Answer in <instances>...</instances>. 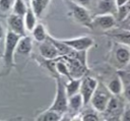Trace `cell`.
I'll list each match as a JSON object with an SVG mask.
<instances>
[{"label": "cell", "instance_id": "ffe728a7", "mask_svg": "<svg viewBox=\"0 0 130 121\" xmlns=\"http://www.w3.org/2000/svg\"><path fill=\"white\" fill-rule=\"evenodd\" d=\"M81 79L82 78H71L65 82V87H66V92H67L68 97H71V96L79 93Z\"/></svg>", "mask_w": 130, "mask_h": 121}, {"label": "cell", "instance_id": "4dcf8cb0", "mask_svg": "<svg viewBox=\"0 0 130 121\" xmlns=\"http://www.w3.org/2000/svg\"><path fill=\"white\" fill-rule=\"evenodd\" d=\"M130 0H115V4H116V7H121L123 5H126L127 3H129Z\"/></svg>", "mask_w": 130, "mask_h": 121}, {"label": "cell", "instance_id": "8992f818", "mask_svg": "<svg viewBox=\"0 0 130 121\" xmlns=\"http://www.w3.org/2000/svg\"><path fill=\"white\" fill-rule=\"evenodd\" d=\"M98 86H99V82H98V80L95 78H93L91 76L82 77L79 94L83 98L84 105H87L88 103H90V100H91L94 92L96 90Z\"/></svg>", "mask_w": 130, "mask_h": 121}, {"label": "cell", "instance_id": "d4e9b609", "mask_svg": "<svg viewBox=\"0 0 130 121\" xmlns=\"http://www.w3.org/2000/svg\"><path fill=\"white\" fill-rule=\"evenodd\" d=\"M13 4L14 0H0V12L7 13L10 10L12 11Z\"/></svg>", "mask_w": 130, "mask_h": 121}, {"label": "cell", "instance_id": "9c48e42d", "mask_svg": "<svg viewBox=\"0 0 130 121\" xmlns=\"http://www.w3.org/2000/svg\"><path fill=\"white\" fill-rule=\"evenodd\" d=\"M116 24V18L112 13H100L92 18V26H96L103 31L111 29Z\"/></svg>", "mask_w": 130, "mask_h": 121}, {"label": "cell", "instance_id": "7c38bea8", "mask_svg": "<svg viewBox=\"0 0 130 121\" xmlns=\"http://www.w3.org/2000/svg\"><path fill=\"white\" fill-rule=\"evenodd\" d=\"M32 50V39L28 36H23L20 38L15 52V58L16 56H27L30 54Z\"/></svg>", "mask_w": 130, "mask_h": 121}, {"label": "cell", "instance_id": "1f68e13d", "mask_svg": "<svg viewBox=\"0 0 130 121\" xmlns=\"http://www.w3.org/2000/svg\"><path fill=\"white\" fill-rule=\"evenodd\" d=\"M105 121H121V115H114V116H109Z\"/></svg>", "mask_w": 130, "mask_h": 121}, {"label": "cell", "instance_id": "4fadbf2b", "mask_svg": "<svg viewBox=\"0 0 130 121\" xmlns=\"http://www.w3.org/2000/svg\"><path fill=\"white\" fill-rule=\"evenodd\" d=\"M63 117H64L63 114L49 108L46 111L42 112L37 117V121H61Z\"/></svg>", "mask_w": 130, "mask_h": 121}, {"label": "cell", "instance_id": "5b68a950", "mask_svg": "<svg viewBox=\"0 0 130 121\" xmlns=\"http://www.w3.org/2000/svg\"><path fill=\"white\" fill-rule=\"evenodd\" d=\"M113 58L119 69H125L130 63V45L117 42L113 50Z\"/></svg>", "mask_w": 130, "mask_h": 121}, {"label": "cell", "instance_id": "52a82bcc", "mask_svg": "<svg viewBox=\"0 0 130 121\" xmlns=\"http://www.w3.org/2000/svg\"><path fill=\"white\" fill-rule=\"evenodd\" d=\"M62 41L74 51H87L94 45L93 39L88 36H81V37L66 39Z\"/></svg>", "mask_w": 130, "mask_h": 121}, {"label": "cell", "instance_id": "9a60e30c", "mask_svg": "<svg viewBox=\"0 0 130 121\" xmlns=\"http://www.w3.org/2000/svg\"><path fill=\"white\" fill-rule=\"evenodd\" d=\"M68 106H69V110L74 112L75 114H77L81 108L84 105V101H83V98L82 96L78 93L76 95H73L71 97H69V100H68Z\"/></svg>", "mask_w": 130, "mask_h": 121}, {"label": "cell", "instance_id": "ba28073f", "mask_svg": "<svg viewBox=\"0 0 130 121\" xmlns=\"http://www.w3.org/2000/svg\"><path fill=\"white\" fill-rule=\"evenodd\" d=\"M68 65L71 78H82L87 70V65L83 64L76 58L69 57V56H61Z\"/></svg>", "mask_w": 130, "mask_h": 121}, {"label": "cell", "instance_id": "e0dca14e", "mask_svg": "<svg viewBox=\"0 0 130 121\" xmlns=\"http://www.w3.org/2000/svg\"><path fill=\"white\" fill-rule=\"evenodd\" d=\"M31 36L32 39L38 42V43H43L45 41H47L49 34L46 31V27L43 23H37V25L35 26V28L31 31Z\"/></svg>", "mask_w": 130, "mask_h": 121}, {"label": "cell", "instance_id": "484cf974", "mask_svg": "<svg viewBox=\"0 0 130 121\" xmlns=\"http://www.w3.org/2000/svg\"><path fill=\"white\" fill-rule=\"evenodd\" d=\"M82 118H83V121H101L99 115L93 112H87L82 114Z\"/></svg>", "mask_w": 130, "mask_h": 121}, {"label": "cell", "instance_id": "7a4b0ae2", "mask_svg": "<svg viewBox=\"0 0 130 121\" xmlns=\"http://www.w3.org/2000/svg\"><path fill=\"white\" fill-rule=\"evenodd\" d=\"M21 36L11 32L6 31L5 38H4V49H3V61L5 65L12 66L15 62V52L17 44L20 40Z\"/></svg>", "mask_w": 130, "mask_h": 121}, {"label": "cell", "instance_id": "d6986e66", "mask_svg": "<svg viewBox=\"0 0 130 121\" xmlns=\"http://www.w3.org/2000/svg\"><path fill=\"white\" fill-rule=\"evenodd\" d=\"M109 36L111 38L115 39L116 42H118V43L130 45V31H128V29H121V31L112 32L109 34Z\"/></svg>", "mask_w": 130, "mask_h": 121}, {"label": "cell", "instance_id": "f546056e", "mask_svg": "<svg viewBox=\"0 0 130 121\" xmlns=\"http://www.w3.org/2000/svg\"><path fill=\"white\" fill-rule=\"evenodd\" d=\"M69 121H83V118H82V115L77 113V114H74L70 119Z\"/></svg>", "mask_w": 130, "mask_h": 121}, {"label": "cell", "instance_id": "f1b7e54d", "mask_svg": "<svg viewBox=\"0 0 130 121\" xmlns=\"http://www.w3.org/2000/svg\"><path fill=\"white\" fill-rule=\"evenodd\" d=\"M124 96H125V98L127 99V101L130 103V83L129 84H127L125 87H124Z\"/></svg>", "mask_w": 130, "mask_h": 121}, {"label": "cell", "instance_id": "cb8c5ba5", "mask_svg": "<svg viewBox=\"0 0 130 121\" xmlns=\"http://www.w3.org/2000/svg\"><path fill=\"white\" fill-rule=\"evenodd\" d=\"M117 13H118V19L119 20H124L128 17L130 14V2L127 3L126 5H123L121 7L117 8Z\"/></svg>", "mask_w": 130, "mask_h": 121}, {"label": "cell", "instance_id": "2e32d148", "mask_svg": "<svg viewBox=\"0 0 130 121\" xmlns=\"http://www.w3.org/2000/svg\"><path fill=\"white\" fill-rule=\"evenodd\" d=\"M37 18L38 16L36 15L35 11L32 10V8L30 6H28L27 11L25 12L23 19H24V25H25V29L29 33H31V31L35 28V26L37 25Z\"/></svg>", "mask_w": 130, "mask_h": 121}, {"label": "cell", "instance_id": "ac0fdd59", "mask_svg": "<svg viewBox=\"0 0 130 121\" xmlns=\"http://www.w3.org/2000/svg\"><path fill=\"white\" fill-rule=\"evenodd\" d=\"M121 108H122V104L120 103L118 98H116L115 96H112V98L109 102V105H108V107L104 113H106L108 117L114 116V115H120Z\"/></svg>", "mask_w": 130, "mask_h": 121}, {"label": "cell", "instance_id": "30bf717a", "mask_svg": "<svg viewBox=\"0 0 130 121\" xmlns=\"http://www.w3.org/2000/svg\"><path fill=\"white\" fill-rule=\"evenodd\" d=\"M7 24H8V29L23 37L25 36V25H24V19L23 16L11 13L8 18H7Z\"/></svg>", "mask_w": 130, "mask_h": 121}, {"label": "cell", "instance_id": "836d02e7", "mask_svg": "<svg viewBox=\"0 0 130 121\" xmlns=\"http://www.w3.org/2000/svg\"><path fill=\"white\" fill-rule=\"evenodd\" d=\"M125 70H127V71H129V72H130V63H129V64H128V66L125 68Z\"/></svg>", "mask_w": 130, "mask_h": 121}, {"label": "cell", "instance_id": "3957f363", "mask_svg": "<svg viewBox=\"0 0 130 121\" xmlns=\"http://www.w3.org/2000/svg\"><path fill=\"white\" fill-rule=\"evenodd\" d=\"M68 8H69V12L70 15L74 18V20L78 23H80L83 26H86L88 28H92V18L88 12V10L86 9V7L70 2V1H65Z\"/></svg>", "mask_w": 130, "mask_h": 121}, {"label": "cell", "instance_id": "d6a6232c", "mask_svg": "<svg viewBox=\"0 0 130 121\" xmlns=\"http://www.w3.org/2000/svg\"><path fill=\"white\" fill-rule=\"evenodd\" d=\"M5 34H6V31H5V28H4L3 24H2V22L0 21V41L5 38Z\"/></svg>", "mask_w": 130, "mask_h": 121}, {"label": "cell", "instance_id": "603a6c76", "mask_svg": "<svg viewBox=\"0 0 130 121\" xmlns=\"http://www.w3.org/2000/svg\"><path fill=\"white\" fill-rule=\"evenodd\" d=\"M115 6V1L113 2L112 0H99L98 2V8L100 10V13H110L113 11Z\"/></svg>", "mask_w": 130, "mask_h": 121}, {"label": "cell", "instance_id": "7402d4cb", "mask_svg": "<svg viewBox=\"0 0 130 121\" xmlns=\"http://www.w3.org/2000/svg\"><path fill=\"white\" fill-rule=\"evenodd\" d=\"M28 6L26 5L24 0H14V4L12 7V13L20 15V16H24L25 12L27 11Z\"/></svg>", "mask_w": 130, "mask_h": 121}, {"label": "cell", "instance_id": "e575fe53", "mask_svg": "<svg viewBox=\"0 0 130 121\" xmlns=\"http://www.w3.org/2000/svg\"><path fill=\"white\" fill-rule=\"evenodd\" d=\"M128 16H130V14H129V15H128ZM129 18H130V17H129Z\"/></svg>", "mask_w": 130, "mask_h": 121}, {"label": "cell", "instance_id": "4316f807", "mask_svg": "<svg viewBox=\"0 0 130 121\" xmlns=\"http://www.w3.org/2000/svg\"><path fill=\"white\" fill-rule=\"evenodd\" d=\"M65 1H70V2H73V3L79 4V5H82L84 7H87L91 2V0H65Z\"/></svg>", "mask_w": 130, "mask_h": 121}, {"label": "cell", "instance_id": "8fae6325", "mask_svg": "<svg viewBox=\"0 0 130 121\" xmlns=\"http://www.w3.org/2000/svg\"><path fill=\"white\" fill-rule=\"evenodd\" d=\"M39 51H40L41 56L45 60H55L60 57L58 50L56 49V47L53 45V43L49 39H47V41L43 43H40Z\"/></svg>", "mask_w": 130, "mask_h": 121}, {"label": "cell", "instance_id": "44dd1931", "mask_svg": "<svg viewBox=\"0 0 130 121\" xmlns=\"http://www.w3.org/2000/svg\"><path fill=\"white\" fill-rule=\"evenodd\" d=\"M49 3H50V0H30V7L35 11L36 15L40 17L44 13V11L47 9Z\"/></svg>", "mask_w": 130, "mask_h": 121}, {"label": "cell", "instance_id": "277c9868", "mask_svg": "<svg viewBox=\"0 0 130 121\" xmlns=\"http://www.w3.org/2000/svg\"><path fill=\"white\" fill-rule=\"evenodd\" d=\"M112 94L109 92L108 87H105L104 85L99 84L96 90L94 92L91 100H90V105L91 107L100 113H104L109 105V102L112 98Z\"/></svg>", "mask_w": 130, "mask_h": 121}, {"label": "cell", "instance_id": "5bb4252c", "mask_svg": "<svg viewBox=\"0 0 130 121\" xmlns=\"http://www.w3.org/2000/svg\"><path fill=\"white\" fill-rule=\"evenodd\" d=\"M107 87L113 96H119L124 92V85L120 76H115L114 78H112Z\"/></svg>", "mask_w": 130, "mask_h": 121}, {"label": "cell", "instance_id": "6da1fadb", "mask_svg": "<svg viewBox=\"0 0 130 121\" xmlns=\"http://www.w3.org/2000/svg\"><path fill=\"white\" fill-rule=\"evenodd\" d=\"M68 100H69V97L66 92L65 82L62 81L61 76L57 75L56 76V95H55L54 101H53L50 109L55 110V111L65 115V114H67V112L69 110Z\"/></svg>", "mask_w": 130, "mask_h": 121}, {"label": "cell", "instance_id": "83f0119b", "mask_svg": "<svg viewBox=\"0 0 130 121\" xmlns=\"http://www.w3.org/2000/svg\"><path fill=\"white\" fill-rule=\"evenodd\" d=\"M121 121H130V108L126 109L121 114Z\"/></svg>", "mask_w": 130, "mask_h": 121}]
</instances>
